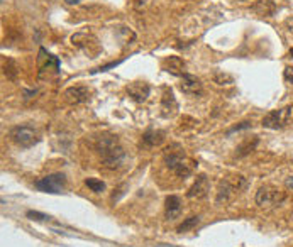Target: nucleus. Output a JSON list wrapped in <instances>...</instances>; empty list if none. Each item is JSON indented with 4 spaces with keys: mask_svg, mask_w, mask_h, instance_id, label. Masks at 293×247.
I'll list each match as a JSON object with an SVG mask.
<instances>
[{
    "mask_svg": "<svg viewBox=\"0 0 293 247\" xmlns=\"http://www.w3.org/2000/svg\"><path fill=\"white\" fill-rule=\"evenodd\" d=\"M97 151L102 156V164L107 170H117L122 166L126 159V153L117 142V136L114 134H103L97 140Z\"/></svg>",
    "mask_w": 293,
    "mask_h": 247,
    "instance_id": "1",
    "label": "nucleus"
},
{
    "mask_svg": "<svg viewBox=\"0 0 293 247\" xmlns=\"http://www.w3.org/2000/svg\"><path fill=\"white\" fill-rule=\"evenodd\" d=\"M164 163L171 171L178 174L180 178H187L194 173L195 163L190 161L183 153V147L180 144H171L164 149Z\"/></svg>",
    "mask_w": 293,
    "mask_h": 247,
    "instance_id": "2",
    "label": "nucleus"
},
{
    "mask_svg": "<svg viewBox=\"0 0 293 247\" xmlns=\"http://www.w3.org/2000/svg\"><path fill=\"white\" fill-rule=\"evenodd\" d=\"M9 137L14 144H17L19 147L29 149L34 144L39 142V136L31 125H16L9 130Z\"/></svg>",
    "mask_w": 293,
    "mask_h": 247,
    "instance_id": "3",
    "label": "nucleus"
},
{
    "mask_svg": "<svg viewBox=\"0 0 293 247\" xmlns=\"http://www.w3.org/2000/svg\"><path fill=\"white\" fill-rule=\"evenodd\" d=\"M36 188L39 191H43V193H51V195L63 193L65 188H66V176L63 173L48 174V176L36 181Z\"/></svg>",
    "mask_w": 293,
    "mask_h": 247,
    "instance_id": "4",
    "label": "nucleus"
},
{
    "mask_svg": "<svg viewBox=\"0 0 293 247\" xmlns=\"http://www.w3.org/2000/svg\"><path fill=\"white\" fill-rule=\"evenodd\" d=\"M292 117H293V107L288 105V107L268 112L263 119V125L268 127V129H275V130L283 129L285 125H288V122L292 121Z\"/></svg>",
    "mask_w": 293,
    "mask_h": 247,
    "instance_id": "5",
    "label": "nucleus"
},
{
    "mask_svg": "<svg viewBox=\"0 0 293 247\" xmlns=\"http://www.w3.org/2000/svg\"><path fill=\"white\" fill-rule=\"evenodd\" d=\"M283 200H285L283 191H280L275 186H270V185L261 186L256 193V203L263 208H271V207H275V205L281 203Z\"/></svg>",
    "mask_w": 293,
    "mask_h": 247,
    "instance_id": "6",
    "label": "nucleus"
},
{
    "mask_svg": "<svg viewBox=\"0 0 293 247\" xmlns=\"http://www.w3.org/2000/svg\"><path fill=\"white\" fill-rule=\"evenodd\" d=\"M90 98V90L87 87H81V85H77V87H70L63 92V100L66 102L68 105H80L85 104V102Z\"/></svg>",
    "mask_w": 293,
    "mask_h": 247,
    "instance_id": "7",
    "label": "nucleus"
},
{
    "mask_svg": "<svg viewBox=\"0 0 293 247\" xmlns=\"http://www.w3.org/2000/svg\"><path fill=\"white\" fill-rule=\"evenodd\" d=\"M180 90L185 95H190V97H200L202 95V81L195 75L185 73L180 81Z\"/></svg>",
    "mask_w": 293,
    "mask_h": 247,
    "instance_id": "8",
    "label": "nucleus"
},
{
    "mask_svg": "<svg viewBox=\"0 0 293 247\" xmlns=\"http://www.w3.org/2000/svg\"><path fill=\"white\" fill-rule=\"evenodd\" d=\"M126 92L134 102H144L147 97H149L151 87L146 83V81H132V83L127 85Z\"/></svg>",
    "mask_w": 293,
    "mask_h": 247,
    "instance_id": "9",
    "label": "nucleus"
},
{
    "mask_svg": "<svg viewBox=\"0 0 293 247\" xmlns=\"http://www.w3.org/2000/svg\"><path fill=\"white\" fill-rule=\"evenodd\" d=\"M209 190H210V183H209L207 174H198L195 183L192 185V188L188 190L187 197L188 198H203L209 195Z\"/></svg>",
    "mask_w": 293,
    "mask_h": 247,
    "instance_id": "10",
    "label": "nucleus"
},
{
    "mask_svg": "<svg viewBox=\"0 0 293 247\" xmlns=\"http://www.w3.org/2000/svg\"><path fill=\"white\" fill-rule=\"evenodd\" d=\"M163 70L181 78L185 75V61L180 56H170L163 61Z\"/></svg>",
    "mask_w": 293,
    "mask_h": 247,
    "instance_id": "11",
    "label": "nucleus"
},
{
    "mask_svg": "<svg viewBox=\"0 0 293 247\" xmlns=\"http://www.w3.org/2000/svg\"><path fill=\"white\" fill-rule=\"evenodd\" d=\"M164 214L166 218H177L181 214V200L177 195H170L164 200Z\"/></svg>",
    "mask_w": 293,
    "mask_h": 247,
    "instance_id": "12",
    "label": "nucleus"
},
{
    "mask_svg": "<svg viewBox=\"0 0 293 247\" xmlns=\"http://www.w3.org/2000/svg\"><path fill=\"white\" fill-rule=\"evenodd\" d=\"M251 10L258 15L263 17H271L277 12V5H275L273 0H258L254 5H251Z\"/></svg>",
    "mask_w": 293,
    "mask_h": 247,
    "instance_id": "13",
    "label": "nucleus"
},
{
    "mask_svg": "<svg viewBox=\"0 0 293 247\" xmlns=\"http://www.w3.org/2000/svg\"><path fill=\"white\" fill-rule=\"evenodd\" d=\"M163 140H164V132H161V130L149 129L143 134V144L146 147H156L160 146Z\"/></svg>",
    "mask_w": 293,
    "mask_h": 247,
    "instance_id": "14",
    "label": "nucleus"
},
{
    "mask_svg": "<svg viewBox=\"0 0 293 247\" xmlns=\"http://www.w3.org/2000/svg\"><path fill=\"white\" fill-rule=\"evenodd\" d=\"M161 108H163V115H164V117H170V115H173L175 112H177L178 104H177V100H175V95H173V92H171V90L164 92Z\"/></svg>",
    "mask_w": 293,
    "mask_h": 247,
    "instance_id": "15",
    "label": "nucleus"
},
{
    "mask_svg": "<svg viewBox=\"0 0 293 247\" xmlns=\"http://www.w3.org/2000/svg\"><path fill=\"white\" fill-rule=\"evenodd\" d=\"M234 191V186L230 185L229 180H222L219 183V191H217V198H215V203H222V201H227L230 198Z\"/></svg>",
    "mask_w": 293,
    "mask_h": 247,
    "instance_id": "16",
    "label": "nucleus"
},
{
    "mask_svg": "<svg viewBox=\"0 0 293 247\" xmlns=\"http://www.w3.org/2000/svg\"><path fill=\"white\" fill-rule=\"evenodd\" d=\"M198 224H200V217H198V215H194V217H188V218H185V220H183V224L178 225L177 232H180V234H183V232H188V231H192V229H195Z\"/></svg>",
    "mask_w": 293,
    "mask_h": 247,
    "instance_id": "17",
    "label": "nucleus"
},
{
    "mask_svg": "<svg viewBox=\"0 0 293 247\" xmlns=\"http://www.w3.org/2000/svg\"><path fill=\"white\" fill-rule=\"evenodd\" d=\"M17 73H19V68H17L16 61H12V60L3 61V75H5L9 80H16Z\"/></svg>",
    "mask_w": 293,
    "mask_h": 247,
    "instance_id": "18",
    "label": "nucleus"
},
{
    "mask_svg": "<svg viewBox=\"0 0 293 247\" xmlns=\"http://www.w3.org/2000/svg\"><path fill=\"white\" fill-rule=\"evenodd\" d=\"M85 185H87L94 193H102V191L105 190V183H103L102 180H95V178H87Z\"/></svg>",
    "mask_w": 293,
    "mask_h": 247,
    "instance_id": "19",
    "label": "nucleus"
},
{
    "mask_svg": "<svg viewBox=\"0 0 293 247\" xmlns=\"http://www.w3.org/2000/svg\"><path fill=\"white\" fill-rule=\"evenodd\" d=\"M256 146H258V139H253V142H251V140H246V142L241 144V146L237 147V156H246V154H249L251 151H254Z\"/></svg>",
    "mask_w": 293,
    "mask_h": 247,
    "instance_id": "20",
    "label": "nucleus"
},
{
    "mask_svg": "<svg viewBox=\"0 0 293 247\" xmlns=\"http://www.w3.org/2000/svg\"><path fill=\"white\" fill-rule=\"evenodd\" d=\"M213 81H215L217 85H230L232 83V77L227 73H224V71H213Z\"/></svg>",
    "mask_w": 293,
    "mask_h": 247,
    "instance_id": "21",
    "label": "nucleus"
},
{
    "mask_svg": "<svg viewBox=\"0 0 293 247\" xmlns=\"http://www.w3.org/2000/svg\"><path fill=\"white\" fill-rule=\"evenodd\" d=\"M26 215H27V218H31V220H37V222L51 220V217H49V215H46V214H41V212H36V210H29Z\"/></svg>",
    "mask_w": 293,
    "mask_h": 247,
    "instance_id": "22",
    "label": "nucleus"
},
{
    "mask_svg": "<svg viewBox=\"0 0 293 247\" xmlns=\"http://www.w3.org/2000/svg\"><path fill=\"white\" fill-rule=\"evenodd\" d=\"M283 77H285V80H287L288 83H293V66H287V68H285Z\"/></svg>",
    "mask_w": 293,
    "mask_h": 247,
    "instance_id": "23",
    "label": "nucleus"
},
{
    "mask_svg": "<svg viewBox=\"0 0 293 247\" xmlns=\"http://www.w3.org/2000/svg\"><path fill=\"white\" fill-rule=\"evenodd\" d=\"M249 127H251V122H243L241 125H236V127H232V129H229L227 130V134L237 132V130H243V129H249Z\"/></svg>",
    "mask_w": 293,
    "mask_h": 247,
    "instance_id": "24",
    "label": "nucleus"
},
{
    "mask_svg": "<svg viewBox=\"0 0 293 247\" xmlns=\"http://www.w3.org/2000/svg\"><path fill=\"white\" fill-rule=\"evenodd\" d=\"M65 2H66L68 5H77V3H80V0H65Z\"/></svg>",
    "mask_w": 293,
    "mask_h": 247,
    "instance_id": "25",
    "label": "nucleus"
},
{
    "mask_svg": "<svg viewBox=\"0 0 293 247\" xmlns=\"http://www.w3.org/2000/svg\"><path fill=\"white\" fill-rule=\"evenodd\" d=\"M287 186H288V188H293V178L287 180Z\"/></svg>",
    "mask_w": 293,
    "mask_h": 247,
    "instance_id": "26",
    "label": "nucleus"
},
{
    "mask_svg": "<svg viewBox=\"0 0 293 247\" xmlns=\"http://www.w3.org/2000/svg\"><path fill=\"white\" fill-rule=\"evenodd\" d=\"M156 247H178V246H171V244H158Z\"/></svg>",
    "mask_w": 293,
    "mask_h": 247,
    "instance_id": "27",
    "label": "nucleus"
},
{
    "mask_svg": "<svg viewBox=\"0 0 293 247\" xmlns=\"http://www.w3.org/2000/svg\"><path fill=\"white\" fill-rule=\"evenodd\" d=\"M290 56L293 58V47H292V49H290Z\"/></svg>",
    "mask_w": 293,
    "mask_h": 247,
    "instance_id": "28",
    "label": "nucleus"
}]
</instances>
